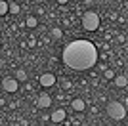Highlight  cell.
Masks as SVG:
<instances>
[{"label": "cell", "mask_w": 128, "mask_h": 126, "mask_svg": "<svg viewBox=\"0 0 128 126\" xmlns=\"http://www.w3.org/2000/svg\"><path fill=\"white\" fill-rule=\"evenodd\" d=\"M61 86H63L65 90H71V88H73V80H69V78H63V80H61Z\"/></svg>", "instance_id": "17"}, {"label": "cell", "mask_w": 128, "mask_h": 126, "mask_svg": "<svg viewBox=\"0 0 128 126\" xmlns=\"http://www.w3.org/2000/svg\"><path fill=\"white\" fill-rule=\"evenodd\" d=\"M103 78H105V80H113V78H115V71L107 67L105 71H103Z\"/></svg>", "instance_id": "14"}, {"label": "cell", "mask_w": 128, "mask_h": 126, "mask_svg": "<svg viewBox=\"0 0 128 126\" xmlns=\"http://www.w3.org/2000/svg\"><path fill=\"white\" fill-rule=\"evenodd\" d=\"M98 48L94 42L86 38H76L69 42L61 52V61L69 69L75 71H88L98 63Z\"/></svg>", "instance_id": "1"}, {"label": "cell", "mask_w": 128, "mask_h": 126, "mask_svg": "<svg viewBox=\"0 0 128 126\" xmlns=\"http://www.w3.org/2000/svg\"><path fill=\"white\" fill-rule=\"evenodd\" d=\"M65 118H67V111H65L63 107H58V109H54L52 113H50V120H52L54 124H61Z\"/></svg>", "instance_id": "6"}, {"label": "cell", "mask_w": 128, "mask_h": 126, "mask_svg": "<svg viewBox=\"0 0 128 126\" xmlns=\"http://www.w3.org/2000/svg\"><path fill=\"white\" fill-rule=\"evenodd\" d=\"M56 2H58L59 6H65V4H67V2H69V0H56Z\"/></svg>", "instance_id": "19"}, {"label": "cell", "mask_w": 128, "mask_h": 126, "mask_svg": "<svg viewBox=\"0 0 128 126\" xmlns=\"http://www.w3.org/2000/svg\"><path fill=\"white\" fill-rule=\"evenodd\" d=\"M50 38H52V40H61V38H63L61 27H52V29H50Z\"/></svg>", "instance_id": "10"}, {"label": "cell", "mask_w": 128, "mask_h": 126, "mask_svg": "<svg viewBox=\"0 0 128 126\" xmlns=\"http://www.w3.org/2000/svg\"><path fill=\"white\" fill-rule=\"evenodd\" d=\"M25 25L29 27V29H36L38 27V17L36 16H27L25 17Z\"/></svg>", "instance_id": "12"}, {"label": "cell", "mask_w": 128, "mask_h": 126, "mask_svg": "<svg viewBox=\"0 0 128 126\" xmlns=\"http://www.w3.org/2000/svg\"><path fill=\"white\" fill-rule=\"evenodd\" d=\"M0 86H2V90H4V92H8V94H16L17 90H19V82H17L14 76H4Z\"/></svg>", "instance_id": "4"}, {"label": "cell", "mask_w": 128, "mask_h": 126, "mask_svg": "<svg viewBox=\"0 0 128 126\" xmlns=\"http://www.w3.org/2000/svg\"><path fill=\"white\" fill-rule=\"evenodd\" d=\"M56 74L54 73H42L40 76H38V82H40V86L42 88H52V86H56Z\"/></svg>", "instance_id": "5"}, {"label": "cell", "mask_w": 128, "mask_h": 126, "mask_svg": "<svg viewBox=\"0 0 128 126\" xmlns=\"http://www.w3.org/2000/svg\"><path fill=\"white\" fill-rule=\"evenodd\" d=\"M6 105V101H4V98H0V107H4Z\"/></svg>", "instance_id": "20"}, {"label": "cell", "mask_w": 128, "mask_h": 126, "mask_svg": "<svg viewBox=\"0 0 128 126\" xmlns=\"http://www.w3.org/2000/svg\"><path fill=\"white\" fill-rule=\"evenodd\" d=\"M80 23H82V29H84V31L94 32V31H98V29H100V23H102V19H100V16H98L96 12L86 10V12H82Z\"/></svg>", "instance_id": "2"}, {"label": "cell", "mask_w": 128, "mask_h": 126, "mask_svg": "<svg viewBox=\"0 0 128 126\" xmlns=\"http://www.w3.org/2000/svg\"><path fill=\"white\" fill-rule=\"evenodd\" d=\"M25 44H27V48H29V50H32V48H36V44H38V42H36V38H34V36H31L29 40L25 42Z\"/></svg>", "instance_id": "16"}, {"label": "cell", "mask_w": 128, "mask_h": 126, "mask_svg": "<svg viewBox=\"0 0 128 126\" xmlns=\"http://www.w3.org/2000/svg\"><path fill=\"white\" fill-rule=\"evenodd\" d=\"M14 78H16L17 82H27V80H29V73H27L25 69H17L16 74H14Z\"/></svg>", "instance_id": "9"}, {"label": "cell", "mask_w": 128, "mask_h": 126, "mask_svg": "<svg viewBox=\"0 0 128 126\" xmlns=\"http://www.w3.org/2000/svg\"><path fill=\"white\" fill-rule=\"evenodd\" d=\"M36 105H38V109H48L50 105H52V98H50V94H40V96H38Z\"/></svg>", "instance_id": "7"}, {"label": "cell", "mask_w": 128, "mask_h": 126, "mask_svg": "<svg viewBox=\"0 0 128 126\" xmlns=\"http://www.w3.org/2000/svg\"><path fill=\"white\" fill-rule=\"evenodd\" d=\"M8 14V0H0V17Z\"/></svg>", "instance_id": "15"}, {"label": "cell", "mask_w": 128, "mask_h": 126, "mask_svg": "<svg viewBox=\"0 0 128 126\" xmlns=\"http://www.w3.org/2000/svg\"><path fill=\"white\" fill-rule=\"evenodd\" d=\"M103 40H105V42L111 40V32H105V34H103Z\"/></svg>", "instance_id": "18"}, {"label": "cell", "mask_w": 128, "mask_h": 126, "mask_svg": "<svg viewBox=\"0 0 128 126\" xmlns=\"http://www.w3.org/2000/svg\"><path fill=\"white\" fill-rule=\"evenodd\" d=\"M105 113L109 118H113V120H124V116H126V107H124V103H120V101H109L105 107Z\"/></svg>", "instance_id": "3"}, {"label": "cell", "mask_w": 128, "mask_h": 126, "mask_svg": "<svg viewBox=\"0 0 128 126\" xmlns=\"http://www.w3.org/2000/svg\"><path fill=\"white\" fill-rule=\"evenodd\" d=\"M21 12V6L17 4V2H8V14H12V16H17Z\"/></svg>", "instance_id": "13"}, {"label": "cell", "mask_w": 128, "mask_h": 126, "mask_svg": "<svg viewBox=\"0 0 128 126\" xmlns=\"http://www.w3.org/2000/svg\"><path fill=\"white\" fill-rule=\"evenodd\" d=\"M113 82H115V86L117 88H126V74H115V78H113Z\"/></svg>", "instance_id": "11"}, {"label": "cell", "mask_w": 128, "mask_h": 126, "mask_svg": "<svg viewBox=\"0 0 128 126\" xmlns=\"http://www.w3.org/2000/svg\"><path fill=\"white\" fill-rule=\"evenodd\" d=\"M71 109L76 111V113H82V111L86 109V101L80 100V98H73V100H71Z\"/></svg>", "instance_id": "8"}]
</instances>
